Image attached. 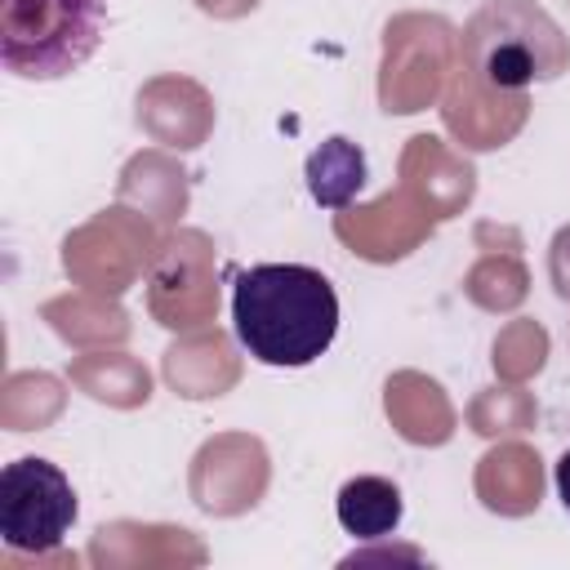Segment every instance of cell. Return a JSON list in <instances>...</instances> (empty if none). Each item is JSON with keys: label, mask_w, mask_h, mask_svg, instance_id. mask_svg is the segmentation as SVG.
Returning <instances> with one entry per match:
<instances>
[{"label": "cell", "mask_w": 570, "mask_h": 570, "mask_svg": "<svg viewBox=\"0 0 570 570\" xmlns=\"http://www.w3.org/2000/svg\"><path fill=\"white\" fill-rule=\"evenodd\" d=\"M232 330L263 365H312L338 334V294L307 263H258L236 276Z\"/></svg>", "instance_id": "obj_1"}, {"label": "cell", "mask_w": 570, "mask_h": 570, "mask_svg": "<svg viewBox=\"0 0 570 570\" xmlns=\"http://www.w3.org/2000/svg\"><path fill=\"white\" fill-rule=\"evenodd\" d=\"M107 0H0V62L27 80L76 71L102 40Z\"/></svg>", "instance_id": "obj_2"}, {"label": "cell", "mask_w": 570, "mask_h": 570, "mask_svg": "<svg viewBox=\"0 0 570 570\" xmlns=\"http://www.w3.org/2000/svg\"><path fill=\"white\" fill-rule=\"evenodd\" d=\"M534 18H539V9L530 0H494L476 13V22L468 31V53L494 89H525L534 80L561 76L566 40L557 27L530 40L525 27Z\"/></svg>", "instance_id": "obj_3"}, {"label": "cell", "mask_w": 570, "mask_h": 570, "mask_svg": "<svg viewBox=\"0 0 570 570\" xmlns=\"http://www.w3.org/2000/svg\"><path fill=\"white\" fill-rule=\"evenodd\" d=\"M76 521V490L49 459H13L0 472V534L13 552L62 548Z\"/></svg>", "instance_id": "obj_4"}, {"label": "cell", "mask_w": 570, "mask_h": 570, "mask_svg": "<svg viewBox=\"0 0 570 570\" xmlns=\"http://www.w3.org/2000/svg\"><path fill=\"white\" fill-rule=\"evenodd\" d=\"M334 508H338V525L352 539H387L401 525V512H405L401 490L387 476H352V481H343Z\"/></svg>", "instance_id": "obj_5"}, {"label": "cell", "mask_w": 570, "mask_h": 570, "mask_svg": "<svg viewBox=\"0 0 570 570\" xmlns=\"http://www.w3.org/2000/svg\"><path fill=\"white\" fill-rule=\"evenodd\" d=\"M303 174H307V191H312L316 205L343 209V205H352V196L365 187V151H361V142L334 134V138H325V142L307 156V169H303Z\"/></svg>", "instance_id": "obj_6"}, {"label": "cell", "mask_w": 570, "mask_h": 570, "mask_svg": "<svg viewBox=\"0 0 570 570\" xmlns=\"http://www.w3.org/2000/svg\"><path fill=\"white\" fill-rule=\"evenodd\" d=\"M557 494H561V503H566V512H570V450L557 459Z\"/></svg>", "instance_id": "obj_7"}]
</instances>
